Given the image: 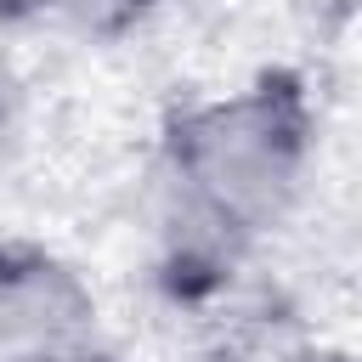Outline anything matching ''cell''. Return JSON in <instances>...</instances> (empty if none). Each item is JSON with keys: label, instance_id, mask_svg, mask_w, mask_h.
<instances>
[{"label": "cell", "instance_id": "cell-8", "mask_svg": "<svg viewBox=\"0 0 362 362\" xmlns=\"http://www.w3.org/2000/svg\"><path fill=\"white\" fill-rule=\"evenodd\" d=\"M187 362H238V356H187Z\"/></svg>", "mask_w": 362, "mask_h": 362}, {"label": "cell", "instance_id": "cell-6", "mask_svg": "<svg viewBox=\"0 0 362 362\" xmlns=\"http://www.w3.org/2000/svg\"><path fill=\"white\" fill-rule=\"evenodd\" d=\"M40 11H57V0H0V23H28Z\"/></svg>", "mask_w": 362, "mask_h": 362}, {"label": "cell", "instance_id": "cell-1", "mask_svg": "<svg viewBox=\"0 0 362 362\" xmlns=\"http://www.w3.org/2000/svg\"><path fill=\"white\" fill-rule=\"evenodd\" d=\"M311 153L317 113L305 85L283 68L181 107L158 141L164 277L181 294L232 277L238 255L294 209Z\"/></svg>", "mask_w": 362, "mask_h": 362}, {"label": "cell", "instance_id": "cell-5", "mask_svg": "<svg viewBox=\"0 0 362 362\" xmlns=\"http://www.w3.org/2000/svg\"><path fill=\"white\" fill-rule=\"evenodd\" d=\"M260 362H362V356L345 351V345H328V339H294V345L266 351Z\"/></svg>", "mask_w": 362, "mask_h": 362}, {"label": "cell", "instance_id": "cell-4", "mask_svg": "<svg viewBox=\"0 0 362 362\" xmlns=\"http://www.w3.org/2000/svg\"><path fill=\"white\" fill-rule=\"evenodd\" d=\"M23 141H28V96H23V85H17V74L0 68V181L17 170Z\"/></svg>", "mask_w": 362, "mask_h": 362}, {"label": "cell", "instance_id": "cell-2", "mask_svg": "<svg viewBox=\"0 0 362 362\" xmlns=\"http://www.w3.org/2000/svg\"><path fill=\"white\" fill-rule=\"evenodd\" d=\"M102 300L85 272L28 238L0 243V362H79L102 351Z\"/></svg>", "mask_w": 362, "mask_h": 362}, {"label": "cell", "instance_id": "cell-3", "mask_svg": "<svg viewBox=\"0 0 362 362\" xmlns=\"http://www.w3.org/2000/svg\"><path fill=\"white\" fill-rule=\"evenodd\" d=\"M158 6H164V0H57L62 23H68L74 34H85V40H124V34H136Z\"/></svg>", "mask_w": 362, "mask_h": 362}, {"label": "cell", "instance_id": "cell-7", "mask_svg": "<svg viewBox=\"0 0 362 362\" xmlns=\"http://www.w3.org/2000/svg\"><path fill=\"white\" fill-rule=\"evenodd\" d=\"M79 362H119V356H107V351H90V356H79Z\"/></svg>", "mask_w": 362, "mask_h": 362}]
</instances>
